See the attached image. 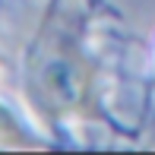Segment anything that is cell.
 <instances>
[{
	"label": "cell",
	"instance_id": "6da1fadb",
	"mask_svg": "<svg viewBox=\"0 0 155 155\" xmlns=\"http://www.w3.org/2000/svg\"><path fill=\"white\" fill-rule=\"evenodd\" d=\"M82 92H86V82H82V73L73 67V63L57 60V63L48 67V73H45V95L51 98L54 104L73 108V104L82 98Z\"/></svg>",
	"mask_w": 155,
	"mask_h": 155
}]
</instances>
